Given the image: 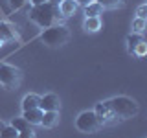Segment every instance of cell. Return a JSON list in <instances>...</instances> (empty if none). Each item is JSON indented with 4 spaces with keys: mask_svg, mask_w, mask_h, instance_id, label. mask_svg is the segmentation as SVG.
Masks as SVG:
<instances>
[{
    "mask_svg": "<svg viewBox=\"0 0 147 138\" xmlns=\"http://www.w3.org/2000/svg\"><path fill=\"white\" fill-rule=\"evenodd\" d=\"M30 18L40 28H50L61 18V13H59L57 6H53L50 2H44V4H37V6L31 7Z\"/></svg>",
    "mask_w": 147,
    "mask_h": 138,
    "instance_id": "1",
    "label": "cell"
},
{
    "mask_svg": "<svg viewBox=\"0 0 147 138\" xmlns=\"http://www.w3.org/2000/svg\"><path fill=\"white\" fill-rule=\"evenodd\" d=\"M107 103L119 120H127L138 114V103L129 96H116L112 99H107Z\"/></svg>",
    "mask_w": 147,
    "mask_h": 138,
    "instance_id": "2",
    "label": "cell"
},
{
    "mask_svg": "<svg viewBox=\"0 0 147 138\" xmlns=\"http://www.w3.org/2000/svg\"><path fill=\"white\" fill-rule=\"evenodd\" d=\"M68 39H70V31H68V28L63 26V24H53L50 28H44V31L40 33V41H42L44 44L52 46V48L66 44Z\"/></svg>",
    "mask_w": 147,
    "mask_h": 138,
    "instance_id": "3",
    "label": "cell"
},
{
    "mask_svg": "<svg viewBox=\"0 0 147 138\" xmlns=\"http://www.w3.org/2000/svg\"><path fill=\"white\" fill-rule=\"evenodd\" d=\"M22 74L17 66L13 64H0V85L6 87V89H17L20 85Z\"/></svg>",
    "mask_w": 147,
    "mask_h": 138,
    "instance_id": "4",
    "label": "cell"
},
{
    "mask_svg": "<svg viewBox=\"0 0 147 138\" xmlns=\"http://www.w3.org/2000/svg\"><path fill=\"white\" fill-rule=\"evenodd\" d=\"M76 127L81 133H94L96 129H99V122L94 110H83L79 116L76 118Z\"/></svg>",
    "mask_w": 147,
    "mask_h": 138,
    "instance_id": "5",
    "label": "cell"
},
{
    "mask_svg": "<svg viewBox=\"0 0 147 138\" xmlns=\"http://www.w3.org/2000/svg\"><path fill=\"white\" fill-rule=\"evenodd\" d=\"M94 112H96V116H98L99 127H101V125H112V123H116L118 120H119L116 114L110 110V107H109L107 101H99V103L96 105Z\"/></svg>",
    "mask_w": 147,
    "mask_h": 138,
    "instance_id": "6",
    "label": "cell"
},
{
    "mask_svg": "<svg viewBox=\"0 0 147 138\" xmlns=\"http://www.w3.org/2000/svg\"><path fill=\"white\" fill-rule=\"evenodd\" d=\"M61 107V99H59L57 94L50 92V94H44L40 98V103H39V109L40 110H59Z\"/></svg>",
    "mask_w": 147,
    "mask_h": 138,
    "instance_id": "7",
    "label": "cell"
},
{
    "mask_svg": "<svg viewBox=\"0 0 147 138\" xmlns=\"http://www.w3.org/2000/svg\"><path fill=\"white\" fill-rule=\"evenodd\" d=\"M18 35L17 26L11 24V22H0V39L2 43H7V41H15Z\"/></svg>",
    "mask_w": 147,
    "mask_h": 138,
    "instance_id": "8",
    "label": "cell"
},
{
    "mask_svg": "<svg viewBox=\"0 0 147 138\" xmlns=\"http://www.w3.org/2000/svg\"><path fill=\"white\" fill-rule=\"evenodd\" d=\"M59 123V110H42L40 125L46 129H53Z\"/></svg>",
    "mask_w": 147,
    "mask_h": 138,
    "instance_id": "9",
    "label": "cell"
},
{
    "mask_svg": "<svg viewBox=\"0 0 147 138\" xmlns=\"http://www.w3.org/2000/svg\"><path fill=\"white\" fill-rule=\"evenodd\" d=\"M57 7H59L61 17H72L74 13L77 11V2H76V0H63Z\"/></svg>",
    "mask_w": 147,
    "mask_h": 138,
    "instance_id": "10",
    "label": "cell"
},
{
    "mask_svg": "<svg viewBox=\"0 0 147 138\" xmlns=\"http://www.w3.org/2000/svg\"><path fill=\"white\" fill-rule=\"evenodd\" d=\"M22 118L26 120L30 125H40V118H42V110L40 109H30V110H24Z\"/></svg>",
    "mask_w": 147,
    "mask_h": 138,
    "instance_id": "11",
    "label": "cell"
},
{
    "mask_svg": "<svg viewBox=\"0 0 147 138\" xmlns=\"http://www.w3.org/2000/svg\"><path fill=\"white\" fill-rule=\"evenodd\" d=\"M40 103V96L37 94H26L22 99V110H30V109H39Z\"/></svg>",
    "mask_w": 147,
    "mask_h": 138,
    "instance_id": "12",
    "label": "cell"
},
{
    "mask_svg": "<svg viewBox=\"0 0 147 138\" xmlns=\"http://www.w3.org/2000/svg\"><path fill=\"white\" fill-rule=\"evenodd\" d=\"M83 28H85V31H90V33L99 31V30H101V20H99V17H86L85 22H83Z\"/></svg>",
    "mask_w": 147,
    "mask_h": 138,
    "instance_id": "13",
    "label": "cell"
},
{
    "mask_svg": "<svg viewBox=\"0 0 147 138\" xmlns=\"http://www.w3.org/2000/svg\"><path fill=\"white\" fill-rule=\"evenodd\" d=\"M101 13H103V6H101L99 2H90L88 6H85V15L86 17H99Z\"/></svg>",
    "mask_w": 147,
    "mask_h": 138,
    "instance_id": "14",
    "label": "cell"
},
{
    "mask_svg": "<svg viewBox=\"0 0 147 138\" xmlns=\"http://www.w3.org/2000/svg\"><path fill=\"white\" fill-rule=\"evenodd\" d=\"M142 41H144V39H142V35H140V33H134V31H132V33L127 37V50L132 53V52H134V48L138 46V43H142Z\"/></svg>",
    "mask_w": 147,
    "mask_h": 138,
    "instance_id": "15",
    "label": "cell"
},
{
    "mask_svg": "<svg viewBox=\"0 0 147 138\" xmlns=\"http://www.w3.org/2000/svg\"><path fill=\"white\" fill-rule=\"evenodd\" d=\"M9 125H13V127L17 129V131H24V129H30V127H31V125H30V123H28L22 116H20V118H13Z\"/></svg>",
    "mask_w": 147,
    "mask_h": 138,
    "instance_id": "16",
    "label": "cell"
},
{
    "mask_svg": "<svg viewBox=\"0 0 147 138\" xmlns=\"http://www.w3.org/2000/svg\"><path fill=\"white\" fill-rule=\"evenodd\" d=\"M132 31H134V33H144L145 31V18H134V20H132Z\"/></svg>",
    "mask_w": 147,
    "mask_h": 138,
    "instance_id": "17",
    "label": "cell"
},
{
    "mask_svg": "<svg viewBox=\"0 0 147 138\" xmlns=\"http://www.w3.org/2000/svg\"><path fill=\"white\" fill-rule=\"evenodd\" d=\"M18 136V131L13 125H6L0 133V138H17Z\"/></svg>",
    "mask_w": 147,
    "mask_h": 138,
    "instance_id": "18",
    "label": "cell"
},
{
    "mask_svg": "<svg viewBox=\"0 0 147 138\" xmlns=\"http://www.w3.org/2000/svg\"><path fill=\"white\" fill-rule=\"evenodd\" d=\"M96 2H99L103 9H112V7H118V6H123V0H96Z\"/></svg>",
    "mask_w": 147,
    "mask_h": 138,
    "instance_id": "19",
    "label": "cell"
},
{
    "mask_svg": "<svg viewBox=\"0 0 147 138\" xmlns=\"http://www.w3.org/2000/svg\"><path fill=\"white\" fill-rule=\"evenodd\" d=\"M132 53H136L138 57H145V53H147V44L142 41V43H138V46L134 48V52Z\"/></svg>",
    "mask_w": 147,
    "mask_h": 138,
    "instance_id": "20",
    "label": "cell"
},
{
    "mask_svg": "<svg viewBox=\"0 0 147 138\" xmlns=\"http://www.w3.org/2000/svg\"><path fill=\"white\" fill-rule=\"evenodd\" d=\"M28 2H30V0H9V6H11V9H20L22 6H26Z\"/></svg>",
    "mask_w": 147,
    "mask_h": 138,
    "instance_id": "21",
    "label": "cell"
},
{
    "mask_svg": "<svg viewBox=\"0 0 147 138\" xmlns=\"http://www.w3.org/2000/svg\"><path fill=\"white\" fill-rule=\"evenodd\" d=\"M17 138H35V133L31 131V127H30V129H24V131H18Z\"/></svg>",
    "mask_w": 147,
    "mask_h": 138,
    "instance_id": "22",
    "label": "cell"
},
{
    "mask_svg": "<svg viewBox=\"0 0 147 138\" xmlns=\"http://www.w3.org/2000/svg\"><path fill=\"white\" fill-rule=\"evenodd\" d=\"M147 4H142V6H138V9H136V15H138V18H145L147 15Z\"/></svg>",
    "mask_w": 147,
    "mask_h": 138,
    "instance_id": "23",
    "label": "cell"
},
{
    "mask_svg": "<svg viewBox=\"0 0 147 138\" xmlns=\"http://www.w3.org/2000/svg\"><path fill=\"white\" fill-rule=\"evenodd\" d=\"M77 2V6H88L90 2H94V0H76Z\"/></svg>",
    "mask_w": 147,
    "mask_h": 138,
    "instance_id": "24",
    "label": "cell"
},
{
    "mask_svg": "<svg viewBox=\"0 0 147 138\" xmlns=\"http://www.w3.org/2000/svg\"><path fill=\"white\" fill-rule=\"evenodd\" d=\"M33 6H37V4H44V2H48V0H30Z\"/></svg>",
    "mask_w": 147,
    "mask_h": 138,
    "instance_id": "25",
    "label": "cell"
},
{
    "mask_svg": "<svg viewBox=\"0 0 147 138\" xmlns=\"http://www.w3.org/2000/svg\"><path fill=\"white\" fill-rule=\"evenodd\" d=\"M48 2H50V4H53V6H59L63 0H48Z\"/></svg>",
    "mask_w": 147,
    "mask_h": 138,
    "instance_id": "26",
    "label": "cell"
},
{
    "mask_svg": "<svg viewBox=\"0 0 147 138\" xmlns=\"http://www.w3.org/2000/svg\"><path fill=\"white\" fill-rule=\"evenodd\" d=\"M4 127H6V123H4L2 120H0V133H2V129H4Z\"/></svg>",
    "mask_w": 147,
    "mask_h": 138,
    "instance_id": "27",
    "label": "cell"
},
{
    "mask_svg": "<svg viewBox=\"0 0 147 138\" xmlns=\"http://www.w3.org/2000/svg\"><path fill=\"white\" fill-rule=\"evenodd\" d=\"M2 44H4V43H2V39H0V46H2Z\"/></svg>",
    "mask_w": 147,
    "mask_h": 138,
    "instance_id": "28",
    "label": "cell"
}]
</instances>
